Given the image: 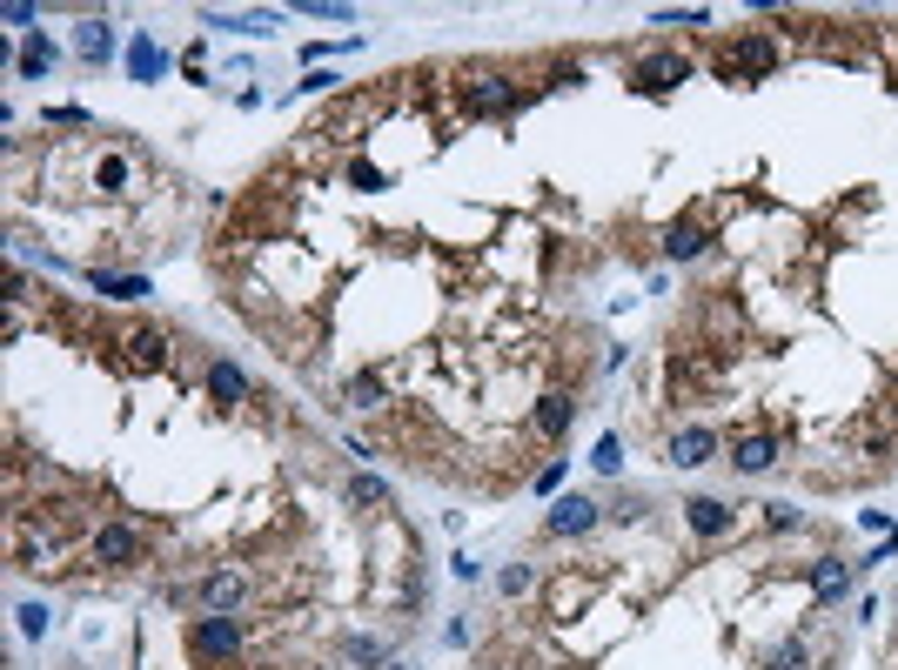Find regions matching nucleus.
<instances>
[{"label": "nucleus", "instance_id": "30", "mask_svg": "<svg viewBox=\"0 0 898 670\" xmlns=\"http://www.w3.org/2000/svg\"><path fill=\"white\" fill-rule=\"evenodd\" d=\"M342 650H349V657H356V663H376V657H382V644H369V637H349Z\"/></svg>", "mask_w": 898, "mask_h": 670}, {"label": "nucleus", "instance_id": "1", "mask_svg": "<svg viewBox=\"0 0 898 670\" xmlns=\"http://www.w3.org/2000/svg\"><path fill=\"white\" fill-rule=\"evenodd\" d=\"M188 650L202 657V663H228V657H242L249 650V630H242V617H194L188 623Z\"/></svg>", "mask_w": 898, "mask_h": 670}, {"label": "nucleus", "instance_id": "3", "mask_svg": "<svg viewBox=\"0 0 898 670\" xmlns=\"http://www.w3.org/2000/svg\"><path fill=\"white\" fill-rule=\"evenodd\" d=\"M711 456H718V429H705V422H684L663 443V463H678V469H705Z\"/></svg>", "mask_w": 898, "mask_h": 670}, {"label": "nucleus", "instance_id": "18", "mask_svg": "<svg viewBox=\"0 0 898 670\" xmlns=\"http://www.w3.org/2000/svg\"><path fill=\"white\" fill-rule=\"evenodd\" d=\"M48 67H54V48L34 34V41L21 48V61H14V74H21V81H34V74H48Z\"/></svg>", "mask_w": 898, "mask_h": 670}, {"label": "nucleus", "instance_id": "6", "mask_svg": "<svg viewBox=\"0 0 898 670\" xmlns=\"http://www.w3.org/2000/svg\"><path fill=\"white\" fill-rule=\"evenodd\" d=\"M249 396H255V382L228 363V356H215V363H208V403H215V409H242Z\"/></svg>", "mask_w": 898, "mask_h": 670}, {"label": "nucleus", "instance_id": "2", "mask_svg": "<svg viewBox=\"0 0 898 670\" xmlns=\"http://www.w3.org/2000/svg\"><path fill=\"white\" fill-rule=\"evenodd\" d=\"M88 557H94L101 570H135V564L148 557V536H141L135 523H101L94 543H88Z\"/></svg>", "mask_w": 898, "mask_h": 670}, {"label": "nucleus", "instance_id": "29", "mask_svg": "<svg viewBox=\"0 0 898 670\" xmlns=\"http://www.w3.org/2000/svg\"><path fill=\"white\" fill-rule=\"evenodd\" d=\"M128 181V162H122V154H107V162H101V188H122Z\"/></svg>", "mask_w": 898, "mask_h": 670}, {"label": "nucleus", "instance_id": "14", "mask_svg": "<svg viewBox=\"0 0 898 670\" xmlns=\"http://www.w3.org/2000/svg\"><path fill=\"white\" fill-rule=\"evenodd\" d=\"M74 54H81V61H107L114 54V27L107 21H81V27H74Z\"/></svg>", "mask_w": 898, "mask_h": 670}, {"label": "nucleus", "instance_id": "15", "mask_svg": "<svg viewBox=\"0 0 898 670\" xmlns=\"http://www.w3.org/2000/svg\"><path fill=\"white\" fill-rule=\"evenodd\" d=\"M128 74H135V81H162V74H168V54H162V48H154L148 34H141V41L128 48Z\"/></svg>", "mask_w": 898, "mask_h": 670}, {"label": "nucleus", "instance_id": "7", "mask_svg": "<svg viewBox=\"0 0 898 670\" xmlns=\"http://www.w3.org/2000/svg\"><path fill=\"white\" fill-rule=\"evenodd\" d=\"M684 523H691L697 536H731V530H737V509H731L724 496H691V503H684Z\"/></svg>", "mask_w": 898, "mask_h": 670}, {"label": "nucleus", "instance_id": "23", "mask_svg": "<svg viewBox=\"0 0 898 670\" xmlns=\"http://www.w3.org/2000/svg\"><path fill=\"white\" fill-rule=\"evenodd\" d=\"M21 630H27V637H48V630H54V610H48V604H21Z\"/></svg>", "mask_w": 898, "mask_h": 670}, {"label": "nucleus", "instance_id": "19", "mask_svg": "<svg viewBox=\"0 0 898 670\" xmlns=\"http://www.w3.org/2000/svg\"><path fill=\"white\" fill-rule=\"evenodd\" d=\"M356 409H382V376H349V389H342Z\"/></svg>", "mask_w": 898, "mask_h": 670}, {"label": "nucleus", "instance_id": "13", "mask_svg": "<svg viewBox=\"0 0 898 670\" xmlns=\"http://www.w3.org/2000/svg\"><path fill=\"white\" fill-rule=\"evenodd\" d=\"M705 242H711V235L697 228V222H671V228H663V255H671V262H697V255H705Z\"/></svg>", "mask_w": 898, "mask_h": 670}, {"label": "nucleus", "instance_id": "8", "mask_svg": "<svg viewBox=\"0 0 898 670\" xmlns=\"http://www.w3.org/2000/svg\"><path fill=\"white\" fill-rule=\"evenodd\" d=\"M236 604H249V577H236V570H215V577H202V610L228 617Z\"/></svg>", "mask_w": 898, "mask_h": 670}, {"label": "nucleus", "instance_id": "25", "mask_svg": "<svg viewBox=\"0 0 898 670\" xmlns=\"http://www.w3.org/2000/svg\"><path fill=\"white\" fill-rule=\"evenodd\" d=\"M530 583H536V570H530V564H510V570H503V597H523Z\"/></svg>", "mask_w": 898, "mask_h": 670}, {"label": "nucleus", "instance_id": "26", "mask_svg": "<svg viewBox=\"0 0 898 670\" xmlns=\"http://www.w3.org/2000/svg\"><path fill=\"white\" fill-rule=\"evenodd\" d=\"M764 530H798V509L792 503H764Z\"/></svg>", "mask_w": 898, "mask_h": 670}, {"label": "nucleus", "instance_id": "16", "mask_svg": "<svg viewBox=\"0 0 898 670\" xmlns=\"http://www.w3.org/2000/svg\"><path fill=\"white\" fill-rule=\"evenodd\" d=\"M805 577L818 583V604H838V597H845V564H838V557H818Z\"/></svg>", "mask_w": 898, "mask_h": 670}, {"label": "nucleus", "instance_id": "10", "mask_svg": "<svg viewBox=\"0 0 898 670\" xmlns=\"http://www.w3.org/2000/svg\"><path fill=\"white\" fill-rule=\"evenodd\" d=\"M570 416H577V403L564 396V389H551V396L536 403V416H530V422H536V437H543V443H557L564 429H570Z\"/></svg>", "mask_w": 898, "mask_h": 670}, {"label": "nucleus", "instance_id": "17", "mask_svg": "<svg viewBox=\"0 0 898 670\" xmlns=\"http://www.w3.org/2000/svg\"><path fill=\"white\" fill-rule=\"evenodd\" d=\"M349 503L356 509H389L396 496H389V483H376V477H349Z\"/></svg>", "mask_w": 898, "mask_h": 670}, {"label": "nucleus", "instance_id": "28", "mask_svg": "<svg viewBox=\"0 0 898 670\" xmlns=\"http://www.w3.org/2000/svg\"><path fill=\"white\" fill-rule=\"evenodd\" d=\"M302 14H316V21H356L349 8H329V0H302Z\"/></svg>", "mask_w": 898, "mask_h": 670}, {"label": "nucleus", "instance_id": "12", "mask_svg": "<svg viewBox=\"0 0 898 670\" xmlns=\"http://www.w3.org/2000/svg\"><path fill=\"white\" fill-rule=\"evenodd\" d=\"M128 363H135V369H162V363H168V336L154 329V323H148V329H128Z\"/></svg>", "mask_w": 898, "mask_h": 670}, {"label": "nucleus", "instance_id": "11", "mask_svg": "<svg viewBox=\"0 0 898 670\" xmlns=\"http://www.w3.org/2000/svg\"><path fill=\"white\" fill-rule=\"evenodd\" d=\"M510 101H517V88H510V81H496V74H483L477 88H463V108H470V114H503Z\"/></svg>", "mask_w": 898, "mask_h": 670}, {"label": "nucleus", "instance_id": "24", "mask_svg": "<svg viewBox=\"0 0 898 670\" xmlns=\"http://www.w3.org/2000/svg\"><path fill=\"white\" fill-rule=\"evenodd\" d=\"M94 289H107V295H122V302H141V295H154V289L141 282V275H135V282H107V275H94Z\"/></svg>", "mask_w": 898, "mask_h": 670}, {"label": "nucleus", "instance_id": "27", "mask_svg": "<svg viewBox=\"0 0 898 670\" xmlns=\"http://www.w3.org/2000/svg\"><path fill=\"white\" fill-rule=\"evenodd\" d=\"M591 463H597V469H604V477H617V463H623V450H617V437H604V443H597V456H591Z\"/></svg>", "mask_w": 898, "mask_h": 670}, {"label": "nucleus", "instance_id": "21", "mask_svg": "<svg viewBox=\"0 0 898 670\" xmlns=\"http://www.w3.org/2000/svg\"><path fill=\"white\" fill-rule=\"evenodd\" d=\"M202 27H228V34H268V14H202Z\"/></svg>", "mask_w": 898, "mask_h": 670}, {"label": "nucleus", "instance_id": "22", "mask_svg": "<svg viewBox=\"0 0 898 670\" xmlns=\"http://www.w3.org/2000/svg\"><path fill=\"white\" fill-rule=\"evenodd\" d=\"M805 663H811V650H805L798 637H785V644H777V650L764 657V670H805Z\"/></svg>", "mask_w": 898, "mask_h": 670}, {"label": "nucleus", "instance_id": "20", "mask_svg": "<svg viewBox=\"0 0 898 670\" xmlns=\"http://www.w3.org/2000/svg\"><path fill=\"white\" fill-rule=\"evenodd\" d=\"M745 67H751V74H764V67H771V48H764V41H745V48H737V54L724 61V74H745Z\"/></svg>", "mask_w": 898, "mask_h": 670}, {"label": "nucleus", "instance_id": "31", "mask_svg": "<svg viewBox=\"0 0 898 670\" xmlns=\"http://www.w3.org/2000/svg\"><path fill=\"white\" fill-rule=\"evenodd\" d=\"M349 181H356V188H363V194H376V188H382V175H376V168H369V162H356V168H349Z\"/></svg>", "mask_w": 898, "mask_h": 670}, {"label": "nucleus", "instance_id": "4", "mask_svg": "<svg viewBox=\"0 0 898 670\" xmlns=\"http://www.w3.org/2000/svg\"><path fill=\"white\" fill-rule=\"evenodd\" d=\"M597 523H604V503L564 496V503H551V517H543V536H591Z\"/></svg>", "mask_w": 898, "mask_h": 670}, {"label": "nucleus", "instance_id": "9", "mask_svg": "<svg viewBox=\"0 0 898 670\" xmlns=\"http://www.w3.org/2000/svg\"><path fill=\"white\" fill-rule=\"evenodd\" d=\"M771 463H777V437H764V429H758V437H737V450H731L737 477H764Z\"/></svg>", "mask_w": 898, "mask_h": 670}, {"label": "nucleus", "instance_id": "32", "mask_svg": "<svg viewBox=\"0 0 898 670\" xmlns=\"http://www.w3.org/2000/svg\"><path fill=\"white\" fill-rule=\"evenodd\" d=\"M389 670H403V663H389Z\"/></svg>", "mask_w": 898, "mask_h": 670}, {"label": "nucleus", "instance_id": "5", "mask_svg": "<svg viewBox=\"0 0 898 670\" xmlns=\"http://www.w3.org/2000/svg\"><path fill=\"white\" fill-rule=\"evenodd\" d=\"M678 81H691V61H684V54H644V61L631 67V88H644V94H671Z\"/></svg>", "mask_w": 898, "mask_h": 670}]
</instances>
